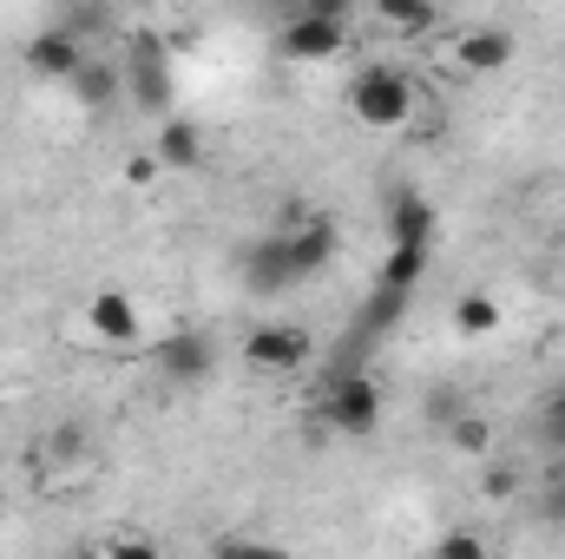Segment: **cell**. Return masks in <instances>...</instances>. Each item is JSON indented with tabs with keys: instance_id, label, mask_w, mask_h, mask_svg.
I'll use <instances>...</instances> for the list:
<instances>
[{
	"instance_id": "obj_15",
	"label": "cell",
	"mask_w": 565,
	"mask_h": 559,
	"mask_svg": "<svg viewBox=\"0 0 565 559\" xmlns=\"http://www.w3.org/2000/svg\"><path fill=\"white\" fill-rule=\"evenodd\" d=\"M375 20L402 40H422V33H440V7L427 0H375Z\"/></svg>"
},
{
	"instance_id": "obj_3",
	"label": "cell",
	"mask_w": 565,
	"mask_h": 559,
	"mask_svg": "<svg viewBox=\"0 0 565 559\" xmlns=\"http://www.w3.org/2000/svg\"><path fill=\"white\" fill-rule=\"evenodd\" d=\"M119 73H126V99H132V106L171 119V99H178V86H171V53H164L151 33H132V40H126Z\"/></svg>"
},
{
	"instance_id": "obj_17",
	"label": "cell",
	"mask_w": 565,
	"mask_h": 559,
	"mask_svg": "<svg viewBox=\"0 0 565 559\" xmlns=\"http://www.w3.org/2000/svg\"><path fill=\"white\" fill-rule=\"evenodd\" d=\"M211 559H289L277 540H257V534H217Z\"/></svg>"
},
{
	"instance_id": "obj_22",
	"label": "cell",
	"mask_w": 565,
	"mask_h": 559,
	"mask_svg": "<svg viewBox=\"0 0 565 559\" xmlns=\"http://www.w3.org/2000/svg\"><path fill=\"white\" fill-rule=\"evenodd\" d=\"M540 441L546 447H565V389H553L546 409H540Z\"/></svg>"
},
{
	"instance_id": "obj_10",
	"label": "cell",
	"mask_w": 565,
	"mask_h": 559,
	"mask_svg": "<svg viewBox=\"0 0 565 559\" xmlns=\"http://www.w3.org/2000/svg\"><path fill=\"white\" fill-rule=\"evenodd\" d=\"M86 329H93L99 342H113V349H132V342H139V303H132L126 289H99V296L86 303Z\"/></svg>"
},
{
	"instance_id": "obj_8",
	"label": "cell",
	"mask_w": 565,
	"mask_h": 559,
	"mask_svg": "<svg viewBox=\"0 0 565 559\" xmlns=\"http://www.w3.org/2000/svg\"><path fill=\"white\" fill-rule=\"evenodd\" d=\"M20 60H26L40 80H66V86H73V73H79L93 53H86V40H79L73 27H46V33H33V40H26V53H20Z\"/></svg>"
},
{
	"instance_id": "obj_1",
	"label": "cell",
	"mask_w": 565,
	"mask_h": 559,
	"mask_svg": "<svg viewBox=\"0 0 565 559\" xmlns=\"http://www.w3.org/2000/svg\"><path fill=\"white\" fill-rule=\"evenodd\" d=\"M329 257H335V224L322 211H296V218H282V231H270L264 244L244 251V283L257 296H277V289L322 277Z\"/></svg>"
},
{
	"instance_id": "obj_9",
	"label": "cell",
	"mask_w": 565,
	"mask_h": 559,
	"mask_svg": "<svg viewBox=\"0 0 565 559\" xmlns=\"http://www.w3.org/2000/svg\"><path fill=\"white\" fill-rule=\"evenodd\" d=\"M434 231H440V211L427 191H415V184L388 191V244H427L434 251Z\"/></svg>"
},
{
	"instance_id": "obj_21",
	"label": "cell",
	"mask_w": 565,
	"mask_h": 559,
	"mask_svg": "<svg viewBox=\"0 0 565 559\" xmlns=\"http://www.w3.org/2000/svg\"><path fill=\"white\" fill-rule=\"evenodd\" d=\"M540 514H546L553 527H565V461H559V467H546V487H540Z\"/></svg>"
},
{
	"instance_id": "obj_18",
	"label": "cell",
	"mask_w": 565,
	"mask_h": 559,
	"mask_svg": "<svg viewBox=\"0 0 565 559\" xmlns=\"http://www.w3.org/2000/svg\"><path fill=\"white\" fill-rule=\"evenodd\" d=\"M434 559H493V547H487L473 527H447V534L434 540Z\"/></svg>"
},
{
	"instance_id": "obj_6",
	"label": "cell",
	"mask_w": 565,
	"mask_h": 559,
	"mask_svg": "<svg viewBox=\"0 0 565 559\" xmlns=\"http://www.w3.org/2000/svg\"><path fill=\"white\" fill-rule=\"evenodd\" d=\"M151 369H158L164 382H178V389H198V382L217 376V342H211L204 329H171V336L151 349Z\"/></svg>"
},
{
	"instance_id": "obj_20",
	"label": "cell",
	"mask_w": 565,
	"mask_h": 559,
	"mask_svg": "<svg viewBox=\"0 0 565 559\" xmlns=\"http://www.w3.org/2000/svg\"><path fill=\"white\" fill-rule=\"evenodd\" d=\"M480 494H487V500H513V494H520V467H513V461H487V467H480Z\"/></svg>"
},
{
	"instance_id": "obj_25",
	"label": "cell",
	"mask_w": 565,
	"mask_h": 559,
	"mask_svg": "<svg viewBox=\"0 0 565 559\" xmlns=\"http://www.w3.org/2000/svg\"><path fill=\"white\" fill-rule=\"evenodd\" d=\"M158 171H164V165H158V158H151V151H139V158H132V165H126V184H158Z\"/></svg>"
},
{
	"instance_id": "obj_4",
	"label": "cell",
	"mask_w": 565,
	"mask_h": 559,
	"mask_svg": "<svg viewBox=\"0 0 565 559\" xmlns=\"http://www.w3.org/2000/svg\"><path fill=\"white\" fill-rule=\"evenodd\" d=\"M322 421L335 428V434H375L382 428V382L362 369V376H329V389H322Z\"/></svg>"
},
{
	"instance_id": "obj_7",
	"label": "cell",
	"mask_w": 565,
	"mask_h": 559,
	"mask_svg": "<svg viewBox=\"0 0 565 559\" xmlns=\"http://www.w3.org/2000/svg\"><path fill=\"white\" fill-rule=\"evenodd\" d=\"M277 53H282V60H302V66H316V60H335V53H349V20L289 13V20L277 27Z\"/></svg>"
},
{
	"instance_id": "obj_12",
	"label": "cell",
	"mask_w": 565,
	"mask_h": 559,
	"mask_svg": "<svg viewBox=\"0 0 565 559\" xmlns=\"http://www.w3.org/2000/svg\"><path fill=\"white\" fill-rule=\"evenodd\" d=\"M454 60H460V73H500L513 60V33L507 27H467L454 40Z\"/></svg>"
},
{
	"instance_id": "obj_11",
	"label": "cell",
	"mask_w": 565,
	"mask_h": 559,
	"mask_svg": "<svg viewBox=\"0 0 565 559\" xmlns=\"http://www.w3.org/2000/svg\"><path fill=\"white\" fill-rule=\"evenodd\" d=\"M73 99L86 106V113H113L119 99H126V73H119V60H106V53H93L79 73H73Z\"/></svg>"
},
{
	"instance_id": "obj_16",
	"label": "cell",
	"mask_w": 565,
	"mask_h": 559,
	"mask_svg": "<svg viewBox=\"0 0 565 559\" xmlns=\"http://www.w3.org/2000/svg\"><path fill=\"white\" fill-rule=\"evenodd\" d=\"M454 329H460V336H493V329H500V303H493L487 289L454 296Z\"/></svg>"
},
{
	"instance_id": "obj_14",
	"label": "cell",
	"mask_w": 565,
	"mask_h": 559,
	"mask_svg": "<svg viewBox=\"0 0 565 559\" xmlns=\"http://www.w3.org/2000/svg\"><path fill=\"white\" fill-rule=\"evenodd\" d=\"M427 244H388L382 251V271H375V289H395V296H408L415 283L427 277Z\"/></svg>"
},
{
	"instance_id": "obj_23",
	"label": "cell",
	"mask_w": 565,
	"mask_h": 559,
	"mask_svg": "<svg viewBox=\"0 0 565 559\" xmlns=\"http://www.w3.org/2000/svg\"><path fill=\"white\" fill-rule=\"evenodd\" d=\"M53 454H60V461H79V454H86V428H79V421H60V428H53Z\"/></svg>"
},
{
	"instance_id": "obj_24",
	"label": "cell",
	"mask_w": 565,
	"mask_h": 559,
	"mask_svg": "<svg viewBox=\"0 0 565 559\" xmlns=\"http://www.w3.org/2000/svg\"><path fill=\"white\" fill-rule=\"evenodd\" d=\"M106 559H164V553H158L151 540H139V534H126V540H113V547H106Z\"/></svg>"
},
{
	"instance_id": "obj_13",
	"label": "cell",
	"mask_w": 565,
	"mask_h": 559,
	"mask_svg": "<svg viewBox=\"0 0 565 559\" xmlns=\"http://www.w3.org/2000/svg\"><path fill=\"white\" fill-rule=\"evenodd\" d=\"M151 158L164 165V171H198L204 165V133L191 126V119H158V145H151Z\"/></svg>"
},
{
	"instance_id": "obj_19",
	"label": "cell",
	"mask_w": 565,
	"mask_h": 559,
	"mask_svg": "<svg viewBox=\"0 0 565 559\" xmlns=\"http://www.w3.org/2000/svg\"><path fill=\"white\" fill-rule=\"evenodd\" d=\"M447 434H454V447H460V454H480V461H493V428H487L480 415H460Z\"/></svg>"
},
{
	"instance_id": "obj_5",
	"label": "cell",
	"mask_w": 565,
	"mask_h": 559,
	"mask_svg": "<svg viewBox=\"0 0 565 559\" xmlns=\"http://www.w3.org/2000/svg\"><path fill=\"white\" fill-rule=\"evenodd\" d=\"M309 356H316V342L302 323H257L244 336V369H257V376H296V369H309Z\"/></svg>"
},
{
	"instance_id": "obj_2",
	"label": "cell",
	"mask_w": 565,
	"mask_h": 559,
	"mask_svg": "<svg viewBox=\"0 0 565 559\" xmlns=\"http://www.w3.org/2000/svg\"><path fill=\"white\" fill-rule=\"evenodd\" d=\"M349 113H355V126H369V133H395V126L415 119V80H408L402 66L375 60V66H362V73L349 80Z\"/></svg>"
}]
</instances>
